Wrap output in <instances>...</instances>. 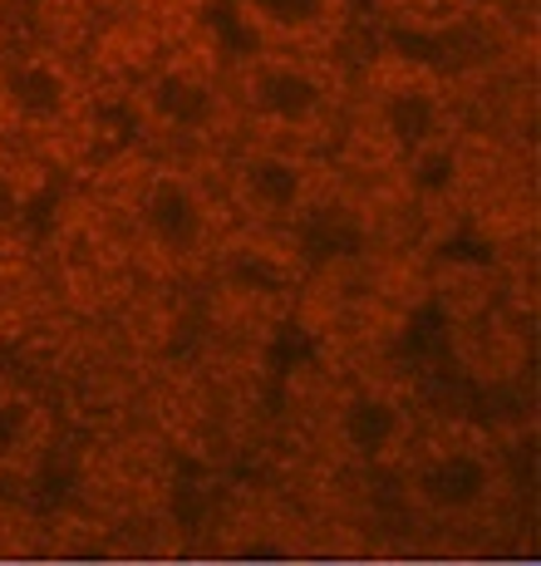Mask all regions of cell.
<instances>
[{
    "label": "cell",
    "instance_id": "7c38bea8",
    "mask_svg": "<svg viewBox=\"0 0 541 566\" xmlns=\"http://www.w3.org/2000/svg\"><path fill=\"white\" fill-rule=\"evenodd\" d=\"M389 10H399L404 20H443L463 6V0H384Z\"/></svg>",
    "mask_w": 541,
    "mask_h": 566
},
{
    "label": "cell",
    "instance_id": "ba28073f",
    "mask_svg": "<svg viewBox=\"0 0 541 566\" xmlns=\"http://www.w3.org/2000/svg\"><path fill=\"white\" fill-rule=\"evenodd\" d=\"M487 488H492V463L487 453L468 449V443H448V449H433L414 473V493L428 513L438 517H468L482 507Z\"/></svg>",
    "mask_w": 541,
    "mask_h": 566
},
{
    "label": "cell",
    "instance_id": "8fae6325",
    "mask_svg": "<svg viewBox=\"0 0 541 566\" xmlns=\"http://www.w3.org/2000/svg\"><path fill=\"white\" fill-rule=\"evenodd\" d=\"M20 212H25V182H20V172L0 154V237L20 222Z\"/></svg>",
    "mask_w": 541,
    "mask_h": 566
},
{
    "label": "cell",
    "instance_id": "30bf717a",
    "mask_svg": "<svg viewBox=\"0 0 541 566\" xmlns=\"http://www.w3.org/2000/svg\"><path fill=\"white\" fill-rule=\"evenodd\" d=\"M40 429H45V413L40 405L15 389L10 379H0V473L15 463H25L40 449Z\"/></svg>",
    "mask_w": 541,
    "mask_h": 566
},
{
    "label": "cell",
    "instance_id": "6da1fadb",
    "mask_svg": "<svg viewBox=\"0 0 541 566\" xmlns=\"http://www.w3.org/2000/svg\"><path fill=\"white\" fill-rule=\"evenodd\" d=\"M124 227L138 256L162 276H202L212 271L222 242L232 237L222 192L208 188L192 163L148 158L124 178Z\"/></svg>",
    "mask_w": 541,
    "mask_h": 566
},
{
    "label": "cell",
    "instance_id": "9c48e42d",
    "mask_svg": "<svg viewBox=\"0 0 541 566\" xmlns=\"http://www.w3.org/2000/svg\"><path fill=\"white\" fill-rule=\"evenodd\" d=\"M335 433L360 459H384L404 439V405L379 385H354L335 405Z\"/></svg>",
    "mask_w": 541,
    "mask_h": 566
},
{
    "label": "cell",
    "instance_id": "8992f818",
    "mask_svg": "<svg viewBox=\"0 0 541 566\" xmlns=\"http://www.w3.org/2000/svg\"><path fill=\"white\" fill-rule=\"evenodd\" d=\"M325 178L316 148L270 144V138H246L226 163L222 202L226 217H242L252 232H296L306 217L320 212Z\"/></svg>",
    "mask_w": 541,
    "mask_h": 566
},
{
    "label": "cell",
    "instance_id": "3957f363",
    "mask_svg": "<svg viewBox=\"0 0 541 566\" xmlns=\"http://www.w3.org/2000/svg\"><path fill=\"white\" fill-rule=\"evenodd\" d=\"M138 128L162 148V158H182L222 148L236 134L226 74L202 54H168L128 94Z\"/></svg>",
    "mask_w": 541,
    "mask_h": 566
},
{
    "label": "cell",
    "instance_id": "5b68a950",
    "mask_svg": "<svg viewBox=\"0 0 541 566\" xmlns=\"http://www.w3.org/2000/svg\"><path fill=\"white\" fill-rule=\"evenodd\" d=\"M354 124L389 163L433 158L448 144L453 99L448 84L418 60H384L364 74V90L350 94Z\"/></svg>",
    "mask_w": 541,
    "mask_h": 566
},
{
    "label": "cell",
    "instance_id": "52a82bcc",
    "mask_svg": "<svg viewBox=\"0 0 541 566\" xmlns=\"http://www.w3.org/2000/svg\"><path fill=\"white\" fill-rule=\"evenodd\" d=\"M262 50H320L340 35L350 0H232Z\"/></svg>",
    "mask_w": 541,
    "mask_h": 566
},
{
    "label": "cell",
    "instance_id": "7a4b0ae2",
    "mask_svg": "<svg viewBox=\"0 0 541 566\" xmlns=\"http://www.w3.org/2000/svg\"><path fill=\"white\" fill-rule=\"evenodd\" d=\"M236 134L320 148L350 114V84L320 50H256L226 74Z\"/></svg>",
    "mask_w": 541,
    "mask_h": 566
},
{
    "label": "cell",
    "instance_id": "277c9868",
    "mask_svg": "<svg viewBox=\"0 0 541 566\" xmlns=\"http://www.w3.org/2000/svg\"><path fill=\"white\" fill-rule=\"evenodd\" d=\"M94 94L64 54L20 45L0 54V134L20 148H74L89 134Z\"/></svg>",
    "mask_w": 541,
    "mask_h": 566
}]
</instances>
